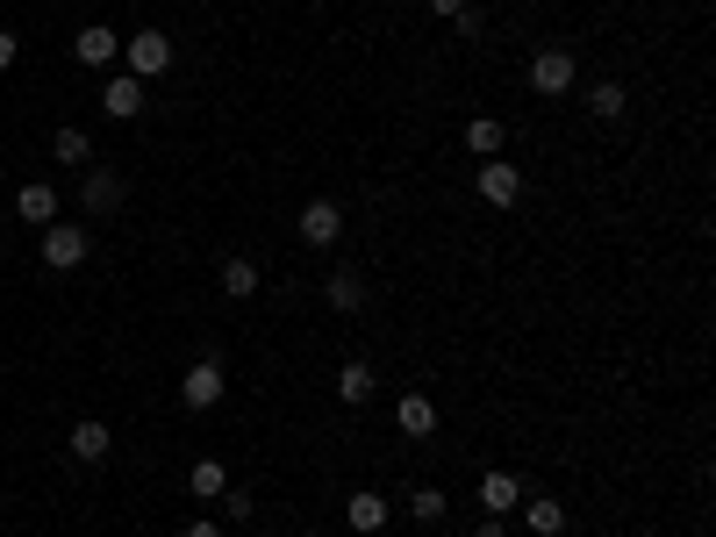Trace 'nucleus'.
Wrapping results in <instances>:
<instances>
[{
  "mask_svg": "<svg viewBox=\"0 0 716 537\" xmlns=\"http://www.w3.org/2000/svg\"><path fill=\"white\" fill-rule=\"evenodd\" d=\"M86 251H94V237H86L79 223H44V265H51V273H79Z\"/></svg>",
  "mask_w": 716,
  "mask_h": 537,
  "instance_id": "2",
  "label": "nucleus"
},
{
  "mask_svg": "<svg viewBox=\"0 0 716 537\" xmlns=\"http://www.w3.org/2000/svg\"><path fill=\"white\" fill-rule=\"evenodd\" d=\"M516 509H523V523H530L538 537H559V530H566V509H559V502H516Z\"/></svg>",
  "mask_w": 716,
  "mask_h": 537,
  "instance_id": "21",
  "label": "nucleus"
},
{
  "mask_svg": "<svg viewBox=\"0 0 716 537\" xmlns=\"http://www.w3.org/2000/svg\"><path fill=\"white\" fill-rule=\"evenodd\" d=\"M444 509H452V502H444V487H416V495H409L416 523H444Z\"/></svg>",
  "mask_w": 716,
  "mask_h": 537,
  "instance_id": "23",
  "label": "nucleus"
},
{
  "mask_svg": "<svg viewBox=\"0 0 716 537\" xmlns=\"http://www.w3.org/2000/svg\"><path fill=\"white\" fill-rule=\"evenodd\" d=\"M72 58H79V65H94V72H108L122 58V36L108 29V22H86L79 36H72Z\"/></svg>",
  "mask_w": 716,
  "mask_h": 537,
  "instance_id": "5",
  "label": "nucleus"
},
{
  "mask_svg": "<svg viewBox=\"0 0 716 537\" xmlns=\"http://www.w3.org/2000/svg\"><path fill=\"white\" fill-rule=\"evenodd\" d=\"M15 215H22V223H36V229L58 223V193H51V187H22V193H15Z\"/></svg>",
  "mask_w": 716,
  "mask_h": 537,
  "instance_id": "15",
  "label": "nucleus"
},
{
  "mask_svg": "<svg viewBox=\"0 0 716 537\" xmlns=\"http://www.w3.org/2000/svg\"><path fill=\"white\" fill-rule=\"evenodd\" d=\"M473 537H509V530H502V516H487V523H480Z\"/></svg>",
  "mask_w": 716,
  "mask_h": 537,
  "instance_id": "29",
  "label": "nucleus"
},
{
  "mask_svg": "<svg viewBox=\"0 0 716 537\" xmlns=\"http://www.w3.org/2000/svg\"><path fill=\"white\" fill-rule=\"evenodd\" d=\"M523 502V480H516V473H480V509H487V516H509V509Z\"/></svg>",
  "mask_w": 716,
  "mask_h": 537,
  "instance_id": "11",
  "label": "nucleus"
},
{
  "mask_svg": "<svg viewBox=\"0 0 716 537\" xmlns=\"http://www.w3.org/2000/svg\"><path fill=\"white\" fill-rule=\"evenodd\" d=\"M258 537H280V530H258Z\"/></svg>",
  "mask_w": 716,
  "mask_h": 537,
  "instance_id": "30",
  "label": "nucleus"
},
{
  "mask_svg": "<svg viewBox=\"0 0 716 537\" xmlns=\"http://www.w3.org/2000/svg\"><path fill=\"white\" fill-rule=\"evenodd\" d=\"M323 295H330V309H337V315H358V309H366V279H358V273H330Z\"/></svg>",
  "mask_w": 716,
  "mask_h": 537,
  "instance_id": "16",
  "label": "nucleus"
},
{
  "mask_svg": "<svg viewBox=\"0 0 716 537\" xmlns=\"http://www.w3.org/2000/svg\"><path fill=\"white\" fill-rule=\"evenodd\" d=\"M294 229H301V243H337L344 237V209L323 193V201H308V209H301V223H294Z\"/></svg>",
  "mask_w": 716,
  "mask_h": 537,
  "instance_id": "6",
  "label": "nucleus"
},
{
  "mask_svg": "<svg viewBox=\"0 0 716 537\" xmlns=\"http://www.w3.org/2000/svg\"><path fill=\"white\" fill-rule=\"evenodd\" d=\"M222 295H230V301L258 295V265L251 259H222Z\"/></svg>",
  "mask_w": 716,
  "mask_h": 537,
  "instance_id": "20",
  "label": "nucleus"
},
{
  "mask_svg": "<svg viewBox=\"0 0 716 537\" xmlns=\"http://www.w3.org/2000/svg\"><path fill=\"white\" fill-rule=\"evenodd\" d=\"M624 108H631V93L616 87V79H595V87H588V115H595V122H616Z\"/></svg>",
  "mask_w": 716,
  "mask_h": 537,
  "instance_id": "17",
  "label": "nucleus"
},
{
  "mask_svg": "<svg viewBox=\"0 0 716 537\" xmlns=\"http://www.w3.org/2000/svg\"><path fill=\"white\" fill-rule=\"evenodd\" d=\"M101 108H108L115 122H137V115H144V79H129V72H122V79H108Z\"/></svg>",
  "mask_w": 716,
  "mask_h": 537,
  "instance_id": "13",
  "label": "nucleus"
},
{
  "mask_svg": "<svg viewBox=\"0 0 716 537\" xmlns=\"http://www.w3.org/2000/svg\"><path fill=\"white\" fill-rule=\"evenodd\" d=\"M180 401H187V409H215V401H222V365H215V359L187 365V380H180Z\"/></svg>",
  "mask_w": 716,
  "mask_h": 537,
  "instance_id": "7",
  "label": "nucleus"
},
{
  "mask_svg": "<svg viewBox=\"0 0 716 537\" xmlns=\"http://www.w3.org/2000/svg\"><path fill=\"white\" fill-rule=\"evenodd\" d=\"M394 423H402V437H430V430H437V401H430V395H402V401H394Z\"/></svg>",
  "mask_w": 716,
  "mask_h": 537,
  "instance_id": "12",
  "label": "nucleus"
},
{
  "mask_svg": "<svg viewBox=\"0 0 716 537\" xmlns=\"http://www.w3.org/2000/svg\"><path fill=\"white\" fill-rule=\"evenodd\" d=\"M187 537H222V523H208V516H201V523H187Z\"/></svg>",
  "mask_w": 716,
  "mask_h": 537,
  "instance_id": "28",
  "label": "nucleus"
},
{
  "mask_svg": "<svg viewBox=\"0 0 716 537\" xmlns=\"http://www.w3.org/2000/svg\"><path fill=\"white\" fill-rule=\"evenodd\" d=\"M301 537H316V530H301Z\"/></svg>",
  "mask_w": 716,
  "mask_h": 537,
  "instance_id": "32",
  "label": "nucleus"
},
{
  "mask_svg": "<svg viewBox=\"0 0 716 537\" xmlns=\"http://www.w3.org/2000/svg\"><path fill=\"white\" fill-rule=\"evenodd\" d=\"M222 516H230V523H251V516H258V502L244 495V487H222Z\"/></svg>",
  "mask_w": 716,
  "mask_h": 537,
  "instance_id": "24",
  "label": "nucleus"
},
{
  "mask_svg": "<svg viewBox=\"0 0 716 537\" xmlns=\"http://www.w3.org/2000/svg\"><path fill=\"white\" fill-rule=\"evenodd\" d=\"M459 8H466V0H430V15H444V22L459 15Z\"/></svg>",
  "mask_w": 716,
  "mask_h": 537,
  "instance_id": "27",
  "label": "nucleus"
},
{
  "mask_svg": "<svg viewBox=\"0 0 716 537\" xmlns=\"http://www.w3.org/2000/svg\"><path fill=\"white\" fill-rule=\"evenodd\" d=\"M65 451H72V459H79V466H101L108 451H115V437H108V423H94V416H86V423H72Z\"/></svg>",
  "mask_w": 716,
  "mask_h": 537,
  "instance_id": "8",
  "label": "nucleus"
},
{
  "mask_svg": "<svg viewBox=\"0 0 716 537\" xmlns=\"http://www.w3.org/2000/svg\"><path fill=\"white\" fill-rule=\"evenodd\" d=\"M495 8H509V0H495Z\"/></svg>",
  "mask_w": 716,
  "mask_h": 537,
  "instance_id": "31",
  "label": "nucleus"
},
{
  "mask_svg": "<svg viewBox=\"0 0 716 537\" xmlns=\"http://www.w3.org/2000/svg\"><path fill=\"white\" fill-rule=\"evenodd\" d=\"M480 201L487 209H516L523 201V173H516L509 158H480Z\"/></svg>",
  "mask_w": 716,
  "mask_h": 537,
  "instance_id": "4",
  "label": "nucleus"
},
{
  "mask_svg": "<svg viewBox=\"0 0 716 537\" xmlns=\"http://www.w3.org/2000/svg\"><path fill=\"white\" fill-rule=\"evenodd\" d=\"M122 58H129V79H144V87H151L158 72H172V36H165V29L122 36Z\"/></svg>",
  "mask_w": 716,
  "mask_h": 537,
  "instance_id": "1",
  "label": "nucleus"
},
{
  "mask_svg": "<svg viewBox=\"0 0 716 537\" xmlns=\"http://www.w3.org/2000/svg\"><path fill=\"white\" fill-rule=\"evenodd\" d=\"M344 516H351V530H366V537H373V530H380V523H387V502H380L373 487H358L351 502H344Z\"/></svg>",
  "mask_w": 716,
  "mask_h": 537,
  "instance_id": "14",
  "label": "nucleus"
},
{
  "mask_svg": "<svg viewBox=\"0 0 716 537\" xmlns=\"http://www.w3.org/2000/svg\"><path fill=\"white\" fill-rule=\"evenodd\" d=\"M79 201H86L94 215L122 209V173H108V165H86V179H79Z\"/></svg>",
  "mask_w": 716,
  "mask_h": 537,
  "instance_id": "9",
  "label": "nucleus"
},
{
  "mask_svg": "<svg viewBox=\"0 0 716 537\" xmlns=\"http://www.w3.org/2000/svg\"><path fill=\"white\" fill-rule=\"evenodd\" d=\"M573 79H580V65H573V51H559V43L530 58V87L545 93V101H559V93H573Z\"/></svg>",
  "mask_w": 716,
  "mask_h": 537,
  "instance_id": "3",
  "label": "nucleus"
},
{
  "mask_svg": "<svg viewBox=\"0 0 716 537\" xmlns=\"http://www.w3.org/2000/svg\"><path fill=\"white\" fill-rule=\"evenodd\" d=\"M373 395H380L373 365H366V359H344V365H337V401H344V409H366Z\"/></svg>",
  "mask_w": 716,
  "mask_h": 537,
  "instance_id": "10",
  "label": "nucleus"
},
{
  "mask_svg": "<svg viewBox=\"0 0 716 537\" xmlns=\"http://www.w3.org/2000/svg\"><path fill=\"white\" fill-rule=\"evenodd\" d=\"M15 51H22V36H15V29H0V72L15 65Z\"/></svg>",
  "mask_w": 716,
  "mask_h": 537,
  "instance_id": "26",
  "label": "nucleus"
},
{
  "mask_svg": "<svg viewBox=\"0 0 716 537\" xmlns=\"http://www.w3.org/2000/svg\"><path fill=\"white\" fill-rule=\"evenodd\" d=\"M452 22H459V36H480V29H487V15H480V8H459Z\"/></svg>",
  "mask_w": 716,
  "mask_h": 537,
  "instance_id": "25",
  "label": "nucleus"
},
{
  "mask_svg": "<svg viewBox=\"0 0 716 537\" xmlns=\"http://www.w3.org/2000/svg\"><path fill=\"white\" fill-rule=\"evenodd\" d=\"M51 151H58V165H79V173L94 165V143H86V129H72V122L51 137Z\"/></svg>",
  "mask_w": 716,
  "mask_h": 537,
  "instance_id": "19",
  "label": "nucleus"
},
{
  "mask_svg": "<svg viewBox=\"0 0 716 537\" xmlns=\"http://www.w3.org/2000/svg\"><path fill=\"white\" fill-rule=\"evenodd\" d=\"M466 151H473V158H502V122L473 115V122H466Z\"/></svg>",
  "mask_w": 716,
  "mask_h": 537,
  "instance_id": "18",
  "label": "nucleus"
},
{
  "mask_svg": "<svg viewBox=\"0 0 716 537\" xmlns=\"http://www.w3.org/2000/svg\"><path fill=\"white\" fill-rule=\"evenodd\" d=\"M187 487H194V495H201V502H215L222 487H230V473H222V459H201V466L187 473Z\"/></svg>",
  "mask_w": 716,
  "mask_h": 537,
  "instance_id": "22",
  "label": "nucleus"
}]
</instances>
